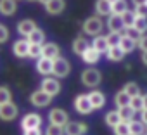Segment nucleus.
<instances>
[{"mask_svg": "<svg viewBox=\"0 0 147 135\" xmlns=\"http://www.w3.org/2000/svg\"><path fill=\"white\" fill-rule=\"evenodd\" d=\"M82 28H83V31H85L87 35L97 36V35H100L102 30H104V21H102L99 16H90L88 19H85V23H83Z\"/></svg>", "mask_w": 147, "mask_h": 135, "instance_id": "1", "label": "nucleus"}, {"mask_svg": "<svg viewBox=\"0 0 147 135\" xmlns=\"http://www.w3.org/2000/svg\"><path fill=\"white\" fill-rule=\"evenodd\" d=\"M100 82H102V75L95 68H88V70H85L82 73V83L88 88H95Z\"/></svg>", "mask_w": 147, "mask_h": 135, "instance_id": "2", "label": "nucleus"}, {"mask_svg": "<svg viewBox=\"0 0 147 135\" xmlns=\"http://www.w3.org/2000/svg\"><path fill=\"white\" fill-rule=\"evenodd\" d=\"M71 73V64L67 59L64 57H57L52 64V75L55 78H66L67 75Z\"/></svg>", "mask_w": 147, "mask_h": 135, "instance_id": "3", "label": "nucleus"}, {"mask_svg": "<svg viewBox=\"0 0 147 135\" xmlns=\"http://www.w3.org/2000/svg\"><path fill=\"white\" fill-rule=\"evenodd\" d=\"M52 99H54V97H50L49 94H45L42 88L31 92V95H30V102H31L35 107H38V109H40V107H47V106H50Z\"/></svg>", "mask_w": 147, "mask_h": 135, "instance_id": "4", "label": "nucleus"}, {"mask_svg": "<svg viewBox=\"0 0 147 135\" xmlns=\"http://www.w3.org/2000/svg\"><path fill=\"white\" fill-rule=\"evenodd\" d=\"M42 126V116L38 113H28L23 116L21 119V128L24 130H33V128H40Z\"/></svg>", "mask_w": 147, "mask_h": 135, "instance_id": "5", "label": "nucleus"}, {"mask_svg": "<svg viewBox=\"0 0 147 135\" xmlns=\"http://www.w3.org/2000/svg\"><path fill=\"white\" fill-rule=\"evenodd\" d=\"M40 88H42L45 94H49L50 97H55V95L61 94V83H59L57 78H43Z\"/></svg>", "mask_w": 147, "mask_h": 135, "instance_id": "6", "label": "nucleus"}, {"mask_svg": "<svg viewBox=\"0 0 147 135\" xmlns=\"http://www.w3.org/2000/svg\"><path fill=\"white\" fill-rule=\"evenodd\" d=\"M49 121H50V125H55V126H62V128H64V125L69 121V116H67V113H66L64 109L55 107V109H50V113H49Z\"/></svg>", "mask_w": 147, "mask_h": 135, "instance_id": "7", "label": "nucleus"}, {"mask_svg": "<svg viewBox=\"0 0 147 135\" xmlns=\"http://www.w3.org/2000/svg\"><path fill=\"white\" fill-rule=\"evenodd\" d=\"M18 113H19V109H18L16 102H12V101L0 106V119H2V121H12V119H16Z\"/></svg>", "mask_w": 147, "mask_h": 135, "instance_id": "8", "label": "nucleus"}, {"mask_svg": "<svg viewBox=\"0 0 147 135\" xmlns=\"http://www.w3.org/2000/svg\"><path fill=\"white\" fill-rule=\"evenodd\" d=\"M75 109H76L78 114H90L94 111V107L88 101V95H85V94L76 95L75 97Z\"/></svg>", "mask_w": 147, "mask_h": 135, "instance_id": "9", "label": "nucleus"}, {"mask_svg": "<svg viewBox=\"0 0 147 135\" xmlns=\"http://www.w3.org/2000/svg\"><path fill=\"white\" fill-rule=\"evenodd\" d=\"M62 130L66 135H83V133H87L88 128L85 123H80V121H67Z\"/></svg>", "mask_w": 147, "mask_h": 135, "instance_id": "10", "label": "nucleus"}, {"mask_svg": "<svg viewBox=\"0 0 147 135\" xmlns=\"http://www.w3.org/2000/svg\"><path fill=\"white\" fill-rule=\"evenodd\" d=\"M42 57H47L50 61H55L57 57H61V47L54 42H49V43H43L42 45Z\"/></svg>", "mask_w": 147, "mask_h": 135, "instance_id": "11", "label": "nucleus"}, {"mask_svg": "<svg viewBox=\"0 0 147 135\" xmlns=\"http://www.w3.org/2000/svg\"><path fill=\"white\" fill-rule=\"evenodd\" d=\"M106 26H107V30H109V33H119V35H123V31H125V26H123V21H121V16H114V14H111V16H107V21H106Z\"/></svg>", "mask_w": 147, "mask_h": 135, "instance_id": "12", "label": "nucleus"}, {"mask_svg": "<svg viewBox=\"0 0 147 135\" xmlns=\"http://www.w3.org/2000/svg\"><path fill=\"white\" fill-rule=\"evenodd\" d=\"M87 95H88V101H90L94 111H95V109H102V107L106 106V95H104L100 90H92V92H88Z\"/></svg>", "mask_w": 147, "mask_h": 135, "instance_id": "13", "label": "nucleus"}, {"mask_svg": "<svg viewBox=\"0 0 147 135\" xmlns=\"http://www.w3.org/2000/svg\"><path fill=\"white\" fill-rule=\"evenodd\" d=\"M52 64H54V61H50L47 57H40V59H36V71L42 76H50L52 75Z\"/></svg>", "mask_w": 147, "mask_h": 135, "instance_id": "14", "label": "nucleus"}, {"mask_svg": "<svg viewBox=\"0 0 147 135\" xmlns=\"http://www.w3.org/2000/svg\"><path fill=\"white\" fill-rule=\"evenodd\" d=\"M28 50H30V43L26 42V38H24V40H18V42H14V45H12V52H14V55L19 57V59H26V57H28Z\"/></svg>", "mask_w": 147, "mask_h": 135, "instance_id": "15", "label": "nucleus"}, {"mask_svg": "<svg viewBox=\"0 0 147 135\" xmlns=\"http://www.w3.org/2000/svg\"><path fill=\"white\" fill-rule=\"evenodd\" d=\"M64 9H66V2H64V0H49V2L45 4V11L49 14H52V16L61 14Z\"/></svg>", "mask_w": 147, "mask_h": 135, "instance_id": "16", "label": "nucleus"}, {"mask_svg": "<svg viewBox=\"0 0 147 135\" xmlns=\"http://www.w3.org/2000/svg\"><path fill=\"white\" fill-rule=\"evenodd\" d=\"M18 11L16 0H0V14L2 16H14Z\"/></svg>", "mask_w": 147, "mask_h": 135, "instance_id": "17", "label": "nucleus"}, {"mask_svg": "<svg viewBox=\"0 0 147 135\" xmlns=\"http://www.w3.org/2000/svg\"><path fill=\"white\" fill-rule=\"evenodd\" d=\"M33 30H36V23L33 19H23L18 23V33L21 36H28Z\"/></svg>", "mask_w": 147, "mask_h": 135, "instance_id": "18", "label": "nucleus"}, {"mask_svg": "<svg viewBox=\"0 0 147 135\" xmlns=\"http://www.w3.org/2000/svg\"><path fill=\"white\" fill-rule=\"evenodd\" d=\"M90 47H94L99 54H106V52H107V49H109V43H107L106 35H97V36H94V40H92Z\"/></svg>", "mask_w": 147, "mask_h": 135, "instance_id": "19", "label": "nucleus"}, {"mask_svg": "<svg viewBox=\"0 0 147 135\" xmlns=\"http://www.w3.org/2000/svg\"><path fill=\"white\" fill-rule=\"evenodd\" d=\"M100 55H102V54H99L94 47H90V45H88V47H87V50H85L80 57L83 59V62H85V64H97V62H99V59H100Z\"/></svg>", "mask_w": 147, "mask_h": 135, "instance_id": "20", "label": "nucleus"}, {"mask_svg": "<svg viewBox=\"0 0 147 135\" xmlns=\"http://www.w3.org/2000/svg\"><path fill=\"white\" fill-rule=\"evenodd\" d=\"M26 42H28L30 45H43V42H45V33H43V30H40V28L33 30V31L26 36Z\"/></svg>", "mask_w": 147, "mask_h": 135, "instance_id": "21", "label": "nucleus"}, {"mask_svg": "<svg viewBox=\"0 0 147 135\" xmlns=\"http://www.w3.org/2000/svg\"><path fill=\"white\" fill-rule=\"evenodd\" d=\"M125 54H131L135 49H137V42L135 40H131V38H128V36H125V35H121V40H119V45H118Z\"/></svg>", "mask_w": 147, "mask_h": 135, "instance_id": "22", "label": "nucleus"}, {"mask_svg": "<svg viewBox=\"0 0 147 135\" xmlns=\"http://www.w3.org/2000/svg\"><path fill=\"white\" fill-rule=\"evenodd\" d=\"M125 52L119 49V47H109L107 49V52H106V57L109 59V61H113V62H121L123 59H125Z\"/></svg>", "mask_w": 147, "mask_h": 135, "instance_id": "23", "label": "nucleus"}, {"mask_svg": "<svg viewBox=\"0 0 147 135\" xmlns=\"http://www.w3.org/2000/svg\"><path fill=\"white\" fill-rule=\"evenodd\" d=\"M118 114H119L121 121H125V123H130L131 119H135V109L130 104L123 106V107H118Z\"/></svg>", "mask_w": 147, "mask_h": 135, "instance_id": "24", "label": "nucleus"}, {"mask_svg": "<svg viewBox=\"0 0 147 135\" xmlns=\"http://www.w3.org/2000/svg\"><path fill=\"white\" fill-rule=\"evenodd\" d=\"M95 16H111V4L107 0H97L95 2Z\"/></svg>", "mask_w": 147, "mask_h": 135, "instance_id": "25", "label": "nucleus"}, {"mask_svg": "<svg viewBox=\"0 0 147 135\" xmlns=\"http://www.w3.org/2000/svg\"><path fill=\"white\" fill-rule=\"evenodd\" d=\"M88 45H90V43L87 42L85 36H78V38H75V42H73V52H75L76 55H82V54L87 50Z\"/></svg>", "mask_w": 147, "mask_h": 135, "instance_id": "26", "label": "nucleus"}, {"mask_svg": "<svg viewBox=\"0 0 147 135\" xmlns=\"http://www.w3.org/2000/svg\"><path fill=\"white\" fill-rule=\"evenodd\" d=\"M128 11V2L126 0H118V2L111 4V14L114 16H123Z\"/></svg>", "mask_w": 147, "mask_h": 135, "instance_id": "27", "label": "nucleus"}, {"mask_svg": "<svg viewBox=\"0 0 147 135\" xmlns=\"http://www.w3.org/2000/svg\"><path fill=\"white\" fill-rule=\"evenodd\" d=\"M128 128H130V135H144L145 133V125L138 119H131L128 123Z\"/></svg>", "mask_w": 147, "mask_h": 135, "instance_id": "28", "label": "nucleus"}, {"mask_svg": "<svg viewBox=\"0 0 147 135\" xmlns=\"http://www.w3.org/2000/svg\"><path fill=\"white\" fill-rule=\"evenodd\" d=\"M104 119H106V125L111 126V128H114L118 123H121V118H119V114H118V109H116V111H107L106 116H104Z\"/></svg>", "mask_w": 147, "mask_h": 135, "instance_id": "29", "label": "nucleus"}, {"mask_svg": "<svg viewBox=\"0 0 147 135\" xmlns=\"http://www.w3.org/2000/svg\"><path fill=\"white\" fill-rule=\"evenodd\" d=\"M128 97H135V95H140V88H138V85L135 83V82H128V83H125L123 85V88H121Z\"/></svg>", "mask_w": 147, "mask_h": 135, "instance_id": "30", "label": "nucleus"}, {"mask_svg": "<svg viewBox=\"0 0 147 135\" xmlns=\"http://www.w3.org/2000/svg\"><path fill=\"white\" fill-rule=\"evenodd\" d=\"M131 28H135L140 35H145V33H147V19L135 16V21H133V26H131Z\"/></svg>", "mask_w": 147, "mask_h": 135, "instance_id": "31", "label": "nucleus"}, {"mask_svg": "<svg viewBox=\"0 0 147 135\" xmlns=\"http://www.w3.org/2000/svg\"><path fill=\"white\" fill-rule=\"evenodd\" d=\"M114 104L118 106V107H123V106H128L130 104V97L123 92V90H119L116 95H114Z\"/></svg>", "mask_w": 147, "mask_h": 135, "instance_id": "32", "label": "nucleus"}, {"mask_svg": "<svg viewBox=\"0 0 147 135\" xmlns=\"http://www.w3.org/2000/svg\"><path fill=\"white\" fill-rule=\"evenodd\" d=\"M12 101V92L9 87H0V106Z\"/></svg>", "mask_w": 147, "mask_h": 135, "instance_id": "33", "label": "nucleus"}, {"mask_svg": "<svg viewBox=\"0 0 147 135\" xmlns=\"http://www.w3.org/2000/svg\"><path fill=\"white\" fill-rule=\"evenodd\" d=\"M121 21H123V26L125 28H131L133 26V21H135V14H133V11H126L123 16H121Z\"/></svg>", "mask_w": 147, "mask_h": 135, "instance_id": "34", "label": "nucleus"}, {"mask_svg": "<svg viewBox=\"0 0 147 135\" xmlns=\"http://www.w3.org/2000/svg\"><path fill=\"white\" fill-rule=\"evenodd\" d=\"M130 106L135 109V113L142 111V109H144V99H142V95H135V97H130Z\"/></svg>", "mask_w": 147, "mask_h": 135, "instance_id": "35", "label": "nucleus"}, {"mask_svg": "<svg viewBox=\"0 0 147 135\" xmlns=\"http://www.w3.org/2000/svg\"><path fill=\"white\" fill-rule=\"evenodd\" d=\"M114 135H130V128H128V123H125V121H121V123H118L114 128Z\"/></svg>", "mask_w": 147, "mask_h": 135, "instance_id": "36", "label": "nucleus"}, {"mask_svg": "<svg viewBox=\"0 0 147 135\" xmlns=\"http://www.w3.org/2000/svg\"><path fill=\"white\" fill-rule=\"evenodd\" d=\"M106 38H107L109 47H118L119 45V40H121V35L119 33H107Z\"/></svg>", "mask_w": 147, "mask_h": 135, "instance_id": "37", "label": "nucleus"}, {"mask_svg": "<svg viewBox=\"0 0 147 135\" xmlns=\"http://www.w3.org/2000/svg\"><path fill=\"white\" fill-rule=\"evenodd\" d=\"M28 57H31V59H40V57H42V45H30Z\"/></svg>", "mask_w": 147, "mask_h": 135, "instance_id": "38", "label": "nucleus"}, {"mask_svg": "<svg viewBox=\"0 0 147 135\" xmlns=\"http://www.w3.org/2000/svg\"><path fill=\"white\" fill-rule=\"evenodd\" d=\"M45 135H64L62 126H55V125H49L45 130Z\"/></svg>", "mask_w": 147, "mask_h": 135, "instance_id": "39", "label": "nucleus"}, {"mask_svg": "<svg viewBox=\"0 0 147 135\" xmlns=\"http://www.w3.org/2000/svg\"><path fill=\"white\" fill-rule=\"evenodd\" d=\"M123 35H125V36H128V38H131V40H135V42H137V40L142 36V35H140V33H138L135 28H125Z\"/></svg>", "mask_w": 147, "mask_h": 135, "instance_id": "40", "label": "nucleus"}, {"mask_svg": "<svg viewBox=\"0 0 147 135\" xmlns=\"http://www.w3.org/2000/svg\"><path fill=\"white\" fill-rule=\"evenodd\" d=\"M133 14H135L137 18H144V19H147V5H145V4L137 5L135 11H133Z\"/></svg>", "mask_w": 147, "mask_h": 135, "instance_id": "41", "label": "nucleus"}, {"mask_svg": "<svg viewBox=\"0 0 147 135\" xmlns=\"http://www.w3.org/2000/svg\"><path fill=\"white\" fill-rule=\"evenodd\" d=\"M9 40V28L5 24H0V43H5Z\"/></svg>", "mask_w": 147, "mask_h": 135, "instance_id": "42", "label": "nucleus"}, {"mask_svg": "<svg viewBox=\"0 0 147 135\" xmlns=\"http://www.w3.org/2000/svg\"><path fill=\"white\" fill-rule=\"evenodd\" d=\"M137 47H138L140 50H144V52L147 50V33H145V35H142V36L137 40Z\"/></svg>", "mask_w": 147, "mask_h": 135, "instance_id": "43", "label": "nucleus"}, {"mask_svg": "<svg viewBox=\"0 0 147 135\" xmlns=\"http://www.w3.org/2000/svg\"><path fill=\"white\" fill-rule=\"evenodd\" d=\"M23 135H42V130L40 128H33V130H24Z\"/></svg>", "mask_w": 147, "mask_h": 135, "instance_id": "44", "label": "nucleus"}, {"mask_svg": "<svg viewBox=\"0 0 147 135\" xmlns=\"http://www.w3.org/2000/svg\"><path fill=\"white\" fill-rule=\"evenodd\" d=\"M140 113H142V114H140V121L147 126V109H142Z\"/></svg>", "mask_w": 147, "mask_h": 135, "instance_id": "45", "label": "nucleus"}, {"mask_svg": "<svg viewBox=\"0 0 147 135\" xmlns=\"http://www.w3.org/2000/svg\"><path fill=\"white\" fill-rule=\"evenodd\" d=\"M131 2H133V5L137 7V5H142V4H145L147 0H131Z\"/></svg>", "mask_w": 147, "mask_h": 135, "instance_id": "46", "label": "nucleus"}, {"mask_svg": "<svg viewBox=\"0 0 147 135\" xmlns=\"http://www.w3.org/2000/svg\"><path fill=\"white\" fill-rule=\"evenodd\" d=\"M142 62L147 66V50H145V52H142Z\"/></svg>", "mask_w": 147, "mask_h": 135, "instance_id": "47", "label": "nucleus"}, {"mask_svg": "<svg viewBox=\"0 0 147 135\" xmlns=\"http://www.w3.org/2000/svg\"><path fill=\"white\" fill-rule=\"evenodd\" d=\"M142 99H144V109H147V94L142 95Z\"/></svg>", "mask_w": 147, "mask_h": 135, "instance_id": "48", "label": "nucleus"}, {"mask_svg": "<svg viewBox=\"0 0 147 135\" xmlns=\"http://www.w3.org/2000/svg\"><path fill=\"white\" fill-rule=\"evenodd\" d=\"M36 2H42V4H43V5H45V4H47V2H49V0H36Z\"/></svg>", "mask_w": 147, "mask_h": 135, "instance_id": "49", "label": "nucleus"}, {"mask_svg": "<svg viewBox=\"0 0 147 135\" xmlns=\"http://www.w3.org/2000/svg\"><path fill=\"white\" fill-rule=\"evenodd\" d=\"M107 2H109V4H114V2H118V0H107Z\"/></svg>", "mask_w": 147, "mask_h": 135, "instance_id": "50", "label": "nucleus"}, {"mask_svg": "<svg viewBox=\"0 0 147 135\" xmlns=\"http://www.w3.org/2000/svg\"><path fill=\"white\" fill-rule=\"evenodd\" d=\"M28 2H36V0H28Z\"/></svg>", "mask_w": 147, "mask_h": 135, "instance_id": "51", "label": "nucleus"}, {"mask_svg": "<svg viewBox=\"0 0 147 135\" xmlns=\"http://www.w3.org/2000/svg\"><path fill=\"white\" fill-rule=\"evenodd\" d=\"M145 133H147V126H145Z\"/></svg>", "mask_w": 147, "mask_h": 135, "instance_id": "52", "label": "nucleus"}, {"mask_svg": "<svg viewBox=\"0 0 147 135\" xmlns=\"http://www.w3.org/2000/svg\"><path fill=\"white\" fill-rule=\"evenodd\" d=\"M145 5H147V2H145Z\"/></svg>", "mask_w": 147, "mask_h": 135, "instance_id": "53", "label": "nucleus"}, {"mask_svg": "<svg viewBox=\"0 0 147 135\" xmlns=\"http://www.w3.org/2000/svg\"><path fill=\"white\" fill-rule=\"evenodd\" d=\"M144 135H147V133H144Z\"/></svg>", "mask_w": 147, "mask_h": 135, "instance_id": "54", "label": "nucleus"}, {"mask_svg": "<svg viewBox=\"0 0 147 135\" xmlns=\"http://www.w3.org/2000/svg\"><path fill=\"white\" fill-rule=\"evenodd\" d=\"M16 2H18V0H16Z\"/></svg>", "mask_w": 147, "mask_h": 135, "instance_id": "55", "label": "nucleus"}]
</instances>
